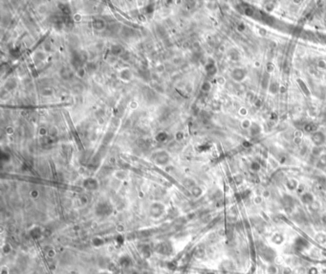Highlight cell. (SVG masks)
Returning a JSON list of instances; mask_svg holds the SVG:
<instances>
[{
  "label": "cell",
  "instance_id": "cell-1",
  "mask_svg": "<svg viewBox=\"0 0 326 274\" xmlns=\"http://www.w3.org/2000/svg\"><path fill=\"white\" fill-rule=\"evenodd\" d=\"M112 212H113V207L107 201L100 202L96 206V214L98 217H108Z\"/></svg>",
  "mask_w": 326,
  "mask_h": 274
},
{
  "label": "cell",
  "instance_id": "cell-2",
  "mask_svg": "<svg viewBox=\"0 0 326 274\" xmlns=\"http://www.w3.org/2000/svg\"><path fill=\"white\" fill-rule=\"evenodd\" d=\"M164 212H166V207H164L163 203H160V202L152 203L149 208L150 217L154 218V219H159V218H161L164 215Z\"/></svg>",
  "mask_w": 326,
  "mask_h": 274
},
{
  "label": "cell",
  "instance_id": "cell-3",
  "mask_svg": "<svg viewBox=\"0 0 326 274\" xmlns=\"http://www.w3.org/2000/svg\"><path fill=\"white\" fill-rule=\"evenodd\" d=\"M152 158L154 159V161H155V163H157L158 165H166L169 163V154L166 153H164V151H161V153H155V155Z\"/></svg>",
  "mask_w": 326,
  "mask_h": 274
},
{
  "label": "cell",
  "instance_id": "cell-4",
  "mask_svg": "<svg viewBox=\"0 0 326 274\" xmlns=\"http://www.w3.org/2000/svg\"><path fill=\"white\" fill-rule=\"evenodd\" d=\"M83 187L85 189H87L89 191H94L97 190L98 187V182L96 178L93 177H88L86 179H84L83 181Z\"/></svg>",
  "mask_w": 326,
  "mask_h": 274
},
{
  "label": "cell",
  "instance_id": "cell-5",
  "mask_svg": "<svg viewBox=\"0 0 326 274\" xmlns=\"http://www.w3.org/2000/svg\"><path fill=\"white\" fill-rule=\"evenodd\" d=\"M120 265L123 267H128L131 265V259L129 256L123 255L120 258Z\"/></svg>",
  "mask_w": 326,
  "mask_h": 274
},
{
  "label": "cell",
  "instance_id": "cell-6",
  "mask_svg": "<svg viewBox=\"0 0 326 274\" xmlns=\"http://www.w3.org/2000/svg\"><path fill=\"white\" fill-rule=\"evenodd\" d=\"M41 233H42V231H41L40 228H39V227H35V228H33L31 231H30V235H31V237L33 238V239H35V240H37V239H38V238H40L41 237Z\"/></svg>",
  "mask_w": 326,
  "mask_h": 274
},
{
  "label": "cell",
  "instance_id": "cell-7",
  "mask_svg": "<svg viewBox=\"0 0 326 274\" xmlns=\"http://www.w3.org/2000/svg\"><path fill=\"white\" fill-rule=\"evenodd\" d=\"M131 77H132V75H131V72L128 70V69H124V70H123L121 71V80H123V81H129L130 79H131Z\"/></svg>",
  "mask_w": 326,
  "mask_h": 274
},
{
  "label": "cell",
  "instance_id": "cell-8",
  "mask_svg": "<svg viewBox=\"0 0 326 274\" xmlns=\"http://www.w3.org/2000/svg\"><path fill=\"white\" fill-rule=\"evenodd\" d=\"M93 26L97 30H103L105 27V23L103 20H101V19H97V20L93 22Z\"/></svg>",
  "mask_w": 326,
  "mask_h": 274
},
{
  "label": "cell",
  "instance_id": "cell-9",
  "mask_svg": "<svg viewBox=\"0 0 326 274\" xmlns=\"http://www.w3.org/2000/svg\"><path fill=\"white\" fill-rule=\"evenodd\" d=\"M68 274H80L78 271H76V270H71V271H69Z\"/></svg>",
  "mask_w": 326,
  "mask_h": 274
},
{
  "label": "cell",
  "instance_id": "cell-10",
  "mask_svg": "<svg viewBox=\"0 0 326 274\" xmlns=\"http://www.w3.org/2000/svg\"><path fill=\"white\" fill-rule=\"evenodd\" d=\"M98 274H111V273H109V272H107V271H101V272H100V273H98Z\"/></svg>",
  "mask_w": 326,
  "mask_h": 274
}]
</instances>
